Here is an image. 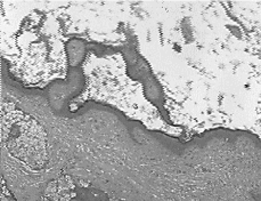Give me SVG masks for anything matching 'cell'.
<instances>
[{"instance_id": "1", "label": "cell", "mask_w": 261, "mask_h": 201, "mask_svg": "<svg viewBox=\"0 0 261 201\" xmlns=\"http://www.w3.org/2000/svg\"><path fill=\"white\" fill-rule=\"evenodd\" d=\"M46 137L45 129L30 114L13 110L3 116V143L11 155L31 169L40 170L47 164Z\"/></svg>"}]
</instances>
